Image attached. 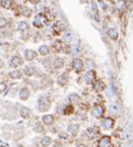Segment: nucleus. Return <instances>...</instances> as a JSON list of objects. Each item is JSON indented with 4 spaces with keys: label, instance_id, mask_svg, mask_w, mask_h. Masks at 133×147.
<instances>
[{
    "label": "nucleus",
    "instance_id": "2f4dec72",
    "mask_svg": "<svg viewBox=\"0 0 133 147\" xmlns=\"http://www.w3.org/2000/svg\"><path fill=\"white\" fill-rule=\"evenodd\" d=\"M97 89H98V90L103 89V82H101V81L97 82Z\"/></svg>",
    "mask_w": 133,
    "mask_h": 147
},
{
    "label": "nucleus",
    "instance_id": "7ed1b4c3",
    "mask_svg": "<svg viewBox=\"0 0 133 147\" xmlns=\"http://www.w3.org/2000/svg\"><path fill=\"white\" fill-rule=\"evenodd\" d=\"M73 67H74V69H75L77 73H79V72H82L84 68V63L82 59H79V58H75L74 59V63H73Z\"/></svg>",
    "mask_w": 133,
    "mask_h": 147
},
{
    "label": "nucleus",
    "instance_id": "dca6fc26",
    "mask_svg": "<svg viewBox=\"0 0 133 147\" xmlns=\"http://www.w3.org/2000/svg\"><path fill=\"white\" fill-rule=\"evenodd\" d=\"M67 131L69 132L70 134H76V133H77V131H78V125H76V124L69 125V126L67 127Z\"/></svg>",
    "mask_w": 133,
    "mask_h": 147
},
{
    "label": "nucleus",
    "instance_id": "4468645a",
    "mask_svg": "<svg viewBox=\"0 0 133 147\" xmlns=\"http://www.w3.org/2000/svg\"><path fill=\"white\" fill-rule=\"evenodd\" d=\"M29 94H30V91L28 88H23V89L20 91V98L22 100H25V99L29 98Z\"/></svg>",
    "mask_w": 133,
    "mask_h": 147
},
{
    "label": "nucleus",
    "instance_id": "f257e3e1",
    "mask_svg": "<svg viewBox=\"0 0 133 147\" xmlns=\"http://www.w3.org/2000/svg\"><path fill=\"white\" fill-rule=\"evenodd\" d=\"M46 22H47V21H46L45 16H42V14H38V16L34 18L33 25L35 26V28H41V26H43Z\"/></svg>",
    "mask_w": 133,
    "mask_h": 147
},
{
    "label": "nucleus",
    "instance_id": "9d476101",
    "mask_svg": "<svg viewBox=\"0 0 133 147\" xmlns=\"http://www.w3.org/2000/svg\"><path fill=\"white\" fill-rule=\"evenodd\" d=\"M24 55H25V58H26L28 60H32V59H34V58L36 57V53H35L34 51H32V49H26Z\"/></svg>",
    "mask_w": 133,
    "mask_h": 147
},
{
    "label": "nucleus",
    "instance_id": "393cba45",
    "mask_svg": "<svg viewBox=\"0 0 133 147\" xmlns=\"http://www.w3.org/2000/svg\"><path fill=\"white\" fill-rule=\"evenodd\" d=\"M7 20L5 19V18H0V29H3V28H6L7 26Z\"/></svg>",
    "mask_w": 133,
    "mask_h": 147
},
{
    "label": "nucleus",
    "instance_id": "39448f33",
    "mask_svg": "<svg viewBox=\"0 0 133 147\" xmlns=\"http://www.w3.org/2000/svg\"><path fill=\"white\" fill-rule=\"evenodd\" d=\"M101 125H102V127H103L105 130H109V129H111V127L113 126V120L110 119V117H107V119H105V120L102 121Z\"/></svg>",
    "mask_w": 133,
    "mask_h": 147
},
{
    "label": "nucleus",
    "instance_id": "412c9836",
    "mask_svg": "<svg viewBox=\"0 0 133 147\" xmlns=\"http://www.w3.org/2000/svg\"><path fill=\"white\" fill-rule=\"evenodd\" d=\"M63 64H64V62H63L62 58H55V60H54V67L55 68H61L63 66Z\"/></svg>",
    "mask_w": 133,
    "mask_h": 147
},
{
    "label": "nucleus",
    "instance_id": "ddd939ff",
    "mask_svg": "<svg viewBox=\"0 0 133 147\" xmlns=\"http://www.w3.org/2000/svg\"><path fill=\"white\" fill-rule=\"evenodd\" d=\"M42 120H43V122L45 123V124L50 125V124H52V123H53V121H54V117H53V115L46 114V115H44V116L42 117Z\"/></svg>",
    "mask_w": 133,
    "mask_h": 147
},
{
    "label": "nucleus",
    "instance_id": "20e7f679",
    "mask_svg": "<svg viewBox=\"0 0 133 147\" xmlns=\"http://www.w3.org/2000/svg\"><path fill=\"white\" fill-rule=\"evenodd\" d=\"M103 112H105V109H103V106H99V104H97V106H95V108H93L92 114L95 115L96 117H101V116L103 115Z\"/></svg>",
    "mask_w": 133,
    "mask_h": 147
},
{
    "label": "nucleus",
    "instance_id": "9b49d317",
    "mask_svg": "<svg viewBox=\"0 0 133 147\" xmlns=\"http://www.w3.org/2000/svg\"><path fill=\"white\" fill-rule=\"evenodd\" d=\"M93 77H95V74H93V72H92V70H89L88 73L86 74V76H85V82L86 83H92V80H93Z\"/></svg>",
    "mask_w": 133,
    "mask_h": 147
},
{
    "label": "nucleus",
    "instance_id": "f8f14e48",
    "mask_svg": "<svg viewBox=\"0 0 133 147\" xmlns=\"http://www.w3.org/2000/svg\"><path fill=\"white\" fill-rule=\"evenodd\" d=\"M108 34L112 40H117V39H118V36H119V32H118V30H117V29H113V28L109 30Z\"/></svg>",
    "mask_w": 133,
    "mask_h": 147
},
{
    "label": "nucleus",
    "instance_id": "7c9ffc66",
    "mask_svg": "<svg viewBox=\"0 0 133 147\" xmlns=\"http://www.w3.org/2000/svg\"><path fill=\"white\" fill-rule=\"evenodd\" d=\"M6 89H7L6 83H5V82H1V83H0V93H1V92H3Z\"/></svg>",
    "mask_w": 133,
    "mask_h": 147
},
{
    "label": "nucleus",
    "instance_id": "473e14b6",
    "mask_svg": "<svg viewBox=\"0 0 133 147\" xmlns=\"http://www.w3.org/2000/svg\"><path fill=\"white\" fill-rule=\"evenodd\" d=\"M36 129H35V132H42L43 131V127H42L40 124H36V126H35Z\"/></svg>",
    "mask_w": 133,
    "mask_h": 147
},
{
    "label": "nucleus",
    "instance_id": "6ab92c4d",
    "mask_svg": "<svg viewBox=\"0 0 133 147\" xmlns=\"http://www.w3.org/2000/svg\"><path fill=\"white\" fill-rule=\"evenodd\" d=\"M18 29L21 31V32H23V31H25V30H28L29 29V25H28V23L26 22H23V21H21L20 23H19V26H18Z\"/></svg>",
    "mask_w": 133,
    "mask_h": 147
},
{
    "label": "nucleus",
    "instance_id": "cd10ccee",
    "mask_svg": "<svg viewBox=\"0 0 133 147\" xmlns=\"http://www.w3.org/2000/svg\"><path fill=\"white\" fill-rule=\"evenodd\" d=\"M25 73H26V75H29V76H31V75H32V74L34 73L33 67H31V66H28V67L25 68Z\"/></svg>",
    "mask_w": 133,
    "mask_h": 147
},
{
    "label": "nucleus",
    "instance_id": "5701e85b",
    "mask_svg": "<svg viewBox=\"0 0 133 147\" xmlns=\"http://www.w3.org/2000/svg\"><path fill=\"white\" fill-rule=\"evenodd\" d=\"M51 142H52V139H51L50 137H47V136H45V137L41 140V144H42V146H49L51 144Z\"/></svg>",
    "mask_w": 133,
    "mask_h": 147
},
{
    "label": "nucleus",
    "instance_id": "1a4fd4ad",
    "mask_svg": "<svg viewBox=\"0 0 133 147\" xmlns=\"http://www.w3.org/2000/svg\"><path fill=\"white\" fill-rule=\"evenodd\" d=\"M111 146V142L108 136H105L100 139L99 142V147H110Z\"/></svg>",
    "mask_w": 133,
    "mask_h": 147
},
{
    "label": "nucleus",
    "instance_id": "4be33fe9",
    "mask_svg": "<svg viewBox=\"0 0 133 147\" xmlns=\"http://www.w3.org/2000/svg\"><path fill=\"white\" fill-rule=\"evenodd\" d=\"M69 100H70V102L72 103H78L79 102V96H77V94H70V97H69Z\"/></svg>",
    "mask_w": 133,
    "mask_h": 147
},
{
    "label": "nucleus",
    "instance_id": "c756f323",
    "mask_svg": "<svg viewBox=\"0 0 133 147\" xmlns=\"http://www.w3.org/2000/svg\"><path fill=\"white\" fill-rule=\"evenodd\" d=\"M117 7H118V10H119V11H120V10L122 11V10L124 9V1H119Z\"/></svg>",
    "mask_w": 133,
    "mask_h": 147
},
{
    "label": "nucleus",
    "instance_id": "a211bd4d",
    "mask_svg": "<svg viewBox=\"0 0 133 147\" xmlns=\"http://www.w3.org/2000/svg\"><path fill=\"white\" fill-rule=\"evenodd\" d=\"M30 110L28 109V108H22L21 109V116L22 117H24V119H26V117H29L30 116Z\"/></svg>",
    "mask_w": 133,
    "mask_h": 147
},
{
    "label": "nucleus",
    "instance_id": "6e6552de",
    "mask_svg": "<svg viewBox=\"0 0 133 147\" xmlns=\"http://www.w3.org/2000/svg\"><path fill=\"white\" fill-rule=\"evenodd\" d=\"M22 64V58L20 57V56H14V57L11 58V62H10V65L12 66V67H18V66H20Z\"/></svg>",
    "mask_w": 133,
    "mask_h": 147
},
{
    "label": "nucleus",
    "instance_id": "aec40b11",
    "mask_svg": "<svg viewBox=\"0 0 133 147\" xmlns=\"http://www.w3.org/2000/svg\"><path fill=\"white\" fill-rule=\"evenodd\" d=\"M0 3H1V6H2L3 8H6V9H9L11 7V5H12L11 0H1Z\"/></svg>",
    "mask_w": 133,
    "mask_h": 147
},
{
    "label": "nucleus",
    "instance_id": "b1692460",
    "mask_svg": "<svg viewBox=\"0 0 133 147\" xmlns=\"http://www.w3.org/2000/svg\"><path fill=\"white\" fill-rule=\"evenodd\" d=\"M10 76H11L13 79H19V78L21 77V72H19V70H14V72L10 73Z\"/></svg>",
    "mask_w": 133,
    "mask_h": 147
},
{
    "label": "nucleus",
    "instance_id": "2eb2a0df",
    "mask_svg": "<svg viewBox=\"0 0 133 147\" xmlns=\"http://www.w3.org/2000/svg\"><path fill=\"white\" fill-rule=\"evenodd\" d=\"M73 37H74V34L72 31H66L65 34H64V40L66 42H70L73 40Z\"/></svg>",
    "mask_w": 133,
    "mask_h": 147
},
{
    "label": "nucleus",
    "instance_id": "c85d7f7f",
    "mask_svg": "<svg viewBox=\"0 0 133 147\" xmlns=\"http://www.w3.org/2000/svg\"><path fill=\"white\" fill-rule=\"evenodd\" d=\"M54 47L57 49V51H61V49H63V45H62V42L59 41H56L54 43Z\"/></svg>",
    "mask_w": 133,
    "mask_h": 147
},
{
    "label": "nucleus",
    "instance_id": "f03ea898",
    "mask_svg": "<svg viewBox=\"0 0 133 147\" xmlns=\"http://www.w3.org/2000/svg\"><path fill=\"white\" fill-rule=\"evenodd\" d=\"M47 108H49V100L46 97L43 96L39 99V110L45 111V110H47Z\"/></svg>",
    "mask_w": 133,
    "mask_h": 147
},
{
    "label": "nucleus",
    "instance_id": "f3484780",
    "mask_svg": "<svg viewBox=\"0 0 133 147\" xmlns=\"http://www.w3.org/2000/svg\"><path fill=\"white\" fill-rule=\"evenodd\" d=\"M39 51H40V54H41V55H47L49 52H50V49H49L46 45H42V46H40Z\"/></svg>",
    "mask_w": 133,
    "mask_h": 147
},
{
    "label": "nucleus",
    "instance_id": "423d86ee",
    "mask_svg": "<svg viewBox=\"0 0 133 147\" xmlns=\"http://www.w3.org/2000/svg\"><path fill=\"white\" fill-rule=\"evenodd\" d=\"M64 29H65V25H64V23H62V22H56L55 24L53 25V32L55 33V34L61 33Z\"/></svg>",
    "mask_w": 133,
    "mask_h": 147
},
{
    "label": "nucleus",
    "instance_id": "bb28decb",
    "mask_svg": "<svg viewBox=\"0 0 133 147\" xmlns=\"http://www.w3.org/2000/svg\"><path fill=\"white\" fill-rule=\"evenodd\" d=\"M131 134H132V130H131V127H130V126H128V127L124 130L125 137H130V136H131Z\"/></svg>",
    "mask_w": 133,
    "mask_h": 147
},
{
    "label": "nucleus",
    "instance_id": "0eeeda50",
    "mask_svg": "<svg viewBox=\"0 0 133 147\" xmlns=\"http://www.w3.org/2000/svg\"><path fill=\"white\" fill-rule=\"evenodd\" d=\"M120 110H121V106L119 102H113L110 106V112L113 114H118L120 112Z\"/></svg>",
    "mask_w": 133,
    "mask_h": 147
},
{
    "label": "nucleus",
    "instance_id": "72a5a7b5",
    "mask_svg": "<svg viewBox=\"0 0 133 147\" xmlns=\"http://www.w3.org/2000/svg\"><path fill=\"white\" fill-rule=\"evenodd\" d=\"M78 147H86L85 145H78Z\"/></svg>",
    "mask_w": 133,
    "mask_h": 147
},
{
    "label": "nucleus",
    "instance_id": "a878e982",
    "mask_svg": "<svg viewBox=\"0 0 133 147\" xmlns=\"http://www.w3.org/2000/svg\"><path fill=\"white\" fill-rule=\"evenodd\" d=\"M65 82H66V75H62L58 79V83L63 86V85H65Z\"/></svg>",
    "mask_w": 133,
    "mask_h": 147
},
{
    "label": "nucleus",
    "instance_id": "f704fd0d",
    "mask_svg": "<svg viewBox=\"0 0 133 147\" xmlns=\"http://www.w3.org/2000/svg\"><path fill=\"white\" fill-rule=\"evenodd\" d=\"M55 147H61V146H59V145H56V146H55Z\"/></svg>",
    "mask_w": 133,
    "mask_h": 147
}]
</instances>
